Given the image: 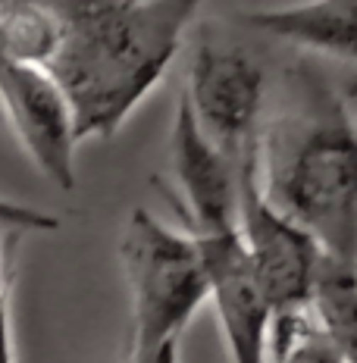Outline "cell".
<instances>
[{"instance_id": "1", "label": "cell", "mask_w": 357, "mask_h": 363, "mask_svg": "<svg viewBox=\"0 0 357 363\" xmlns=\"http://www.w3.org/2000/svg\"><path fill=\"white\" fill-rule=\"evenodd\" d=\"M257 185L323 254L357 263V116L310 63H295L257 138Z\"/></svg>"}, {"instance_id": "2", "label": "cell", "mask_w": 357, "mask_h": 363, "mask_svg": "<svg viewBox=\"0 0 357 363\" xmlns=\"http://www.w3.org/2000/svg\"><path fill=\"white\" fill-rule=\"evenodd\" d=\"M54 16L48 69L79 138H113L176 60L201 0H38Z\"/></svg>"}, {"instance_id": "3", "label": "cell", "mask_w": 357, "mask_h": 363, "mask_svg": "<svg viewBox=\"0 0 357 363\" xmlns=\"http://www.w3.org/2000/svg\"><path fill=\"white\" fill-rule=\"evenodd\" d=\"M119 267L132 304L123 360H144L166 345H179L182 332L210 298L194 235L135 207L119 235Z\"/></svg>"}, {"instance_id": "4", "label": "cell", "mask_w": 357, "mask_h": 363, "mask_svg": "<svg viewBox=\"0 0 357 363\" xmlns=\"http://www.w3.org/2000/svg\"><path fill=\"white\" fill-rule=\"evenodd\" d=\"M182 94L201 132L235 166L257 150L273 97L270 69L257 50L232 38L204 32L188 60Z\"/></svg>"}, {"instance_id": "5", "label": "cell", "mask_w": 357, "mask_h": 363, "mask_svg": "<svg viewBox=\"0 0 357 363\" xmlns=\"http://www.w3.org/2000/svg\"><path fill=\"white\" fill-rule=\"evenodd\" d=\"M238 235L273 307V320L310 310L326 254L310 232L263 198L257 185V150L238 166Z\"/></svg>"}, {"instance_id": "6", "label": "cell", "mask_w": 357, "mask_h": 363, "mask_svg": "<svg viewBox=\"0 0 357 363\" xmlns=\"http://www.w3.org/2000/svg\"><path fill=\"white\" fill-rule=\"evenodd\" d=\"M0 110L35 169L60 191L75 188V147L82 138L72 104L54 75L0 48Z\"/></svg>"}, {"instance_id": "7", "label": "cell", "mask_w": 357, "mask_h": 363, "mask_svg": "<svg viewBox=\"0 0 357 363\" xmlns=\"http://www.w3.org/2000/svg\"><path fill=\"white\" fill-rule=\"evenodd\" d=\"M176 213L192 235L238 229V166L201 132L185 94H179L170 132Z\"/></svg>"}, {"instance_id": "8", "label": "cell", "mask_w": 357, "mask_h": 363, "mask_svg": "<svg viewBox=\"0 0 357 363\" xmlns=\"http://www.w3.org/2000/svg\"><path fill=\"white\" fill-rule=\"evenodd\" d=\"M207 272V304H214L229 363H270L273 307L254 276L238 229L194 235Z\"/></svg>"}, {"instance_id": "9", "label": "cell", "mask_w": 357, "mask_h": 363, "mask_svg": "<svg viewBox=\"0 0 357 363\" xmlns=\"http://www.w3.org/2000/svg\"><path fill=\"white\" fill-rule=\"evenodd\" d=\"M241 28L298 54L357 69V0H295L235 16Z\"/></svg>"}, {"instance_id": "10", "label": "cell", "mask_w": 357, "mask_h": 363, "mask_svg": "<svg viewBox=\"0 0 357 363\" xmlns=\"http://www.w3.org/2000/svg\"><path fill=\"white\" fill-rule=\"evenodd\" d=\"M317 326L345 363H357V263L326 254L310 301Z\"/></svg>"}, {"instance_id": "11", "label": "cell", "mask_w": 357, "mask_h": 363, "mask_svg": "<svg viewBox=\"0 0 357 363\" xmlns=\"http://www.w3.org/2000/svg\"><path fill=\"white\" fill-rule=\"evenodd\" d=\"M270 363H345L329 338L320 332L314 313L304 310L295 316L273 320Z\"/></svg>"}, {"instance_id": "12", "label": "cell", "mask_w": 357, "mask_h": 363, "mask_svg": "<svg viewBox=\"0 0 357 363\" xmlns=\"http://www.w3.org/2000/svg\"><path fill=\"white\" fill-rule=\"evenodd\" d=\"M0 229L10 232H54L60 229V219L54 213H44L28 203H16L0 198Z\"/></svg>"}, {"instance_id": "13", "label": "cell", "mask_w": 357, "mask_h": 363, "mask_svg": "<svg viewBox=\"0 0 357 363\" xmlns=\"http://www.w3.org/2000/svg\"><path fill=\"white\" fill-rule=\"evenodd\" d=\"M0 363H16V351H13V323H10V298L0 301Z\"/></svg>"}, {"instance_id": "14", "label": "cell", "mask_w": 357, "mask_h": 363, "mask_svg": "<svg viewBox=\"0 0 357 363\" xmlns=\"http://www.w3.org/2000/svg\"><path fill=\"white\" fill-rule=\"evenodd\" d=\"M10 285H13V245L10 238L0 235V301L10 298Z\"/></svg>"}, {"instance_id": "15", "label": "cell", "mask_w": 357, "mask_h": 363, "mask_svg": "<svg viewBox=\"0 0 357 363\" xmlns=\"http://www.w3.org/2000/svg\"><path fill=\"white\" fill-rule=\"evenodd\" d=\"M179 354H182V342L179 345H166L163 351L150 354L144 360H119V363H179Z\"/></svg>"}]
</instances>
